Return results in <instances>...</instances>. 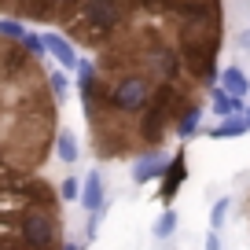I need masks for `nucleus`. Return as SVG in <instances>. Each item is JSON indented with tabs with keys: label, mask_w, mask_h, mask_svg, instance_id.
Returning a JSON list of instances; mask_svg holds the SVG:
<instances>
[{
	"label": "nucleus",
	"mask_w": 250,
	"mask_h": 250,
	"mask_svg": "<svg viewBox=\"0 0 250 250\" xmlns=\"http://www.w3.org/2000/svg\"><path fill=\"white\" fill-rule=\"evenodd\" d=\"M243 114H247V118H250V107H247V110H243Z\"/></svg>",
	"instance_id": "19"
},
{
	"label": "nucleus",
	"mask_w": 250,
	"mask_h": 250,
	"mask_svg": "<svg viewBox=\"0 0 250 250\" xmlns=\"http://www.w3.org/2000/svg\"><path fill=\"white\" fill-rule=\"evenodd\" d=\"M59 96L41 55L0 33V250L26 247L22 225L33 206H59L52 184L33 177L55 144Z\"/></svg>",
	"instance_id": "1"
},
{
	"label": "nucleus",
	"mask_w": 250,
	"mask_h": 250,
	"mask_svg": "<svg viewBox=\"0 0 250 250\" xmlns=\"http://www.w3.org/2000/svg\"><path fill=\"white\" fill-rule=\"evenodd\" d=\"M199 118H203V107H199V103H188L184 114H180L177 125H173V129H177V136H191V133H195V125H199Z\"/></svg>",
	"instance_id": "11"
},
{
	"label": "nucleus",
	"mask_w": 250,
	"mask_h": 250,
	"mask_svg": "<svg viewBox=\"0 0 250 250\" xmlns=\"http://www.w3.org/2000/svg\"><path fill=\"white\" fill-rule=\"evenodd\" d=\"M239 44H243V48H250V33H243V37H239Z\"/></svg>",
	"instance_id": "18"
},
{
	"label": "nucleus",
	"mask_w": 250,
	"mask_h": 250,
	"mask_svg": "<svg viewBox=\"0 0 250 250\" xmlns=\"http://www.w3.org/2000/svg\"><path fill=\"white\" fill-rule=\"evenodd\" d=\"M166 166H169V158H166L158 147H151L147 155H144L140 162H136V169H133V184H147V180L162 177V173H166Z\"/></svg>",
	"instance_id": "4"
},
{
	"label": "nucleus",
	"mask_w": 250,
	"mask_h": 250,
	"mask_svg": "<svg viewBox=\"0 0 250 250\" xmlns=\"http://www.w3.org/2000/svg\"><path fill=\"white\" fill-rule=\"evenodd\" d=\"M228 206H232V199H217V203H213V213H210V225H213V228H225Z\"/></svg>",
	"instance_id": "14"
},
{
	"label": "nucleus",
	"mask_w": 250,
	"mask_h": 250,
	"mask_svg": "<svg viewBox=\"0 0 250 250\" xmlns=\"http://www.w3.org/2000/svg\"><path fill=\"white\" fill-rule=\"evenodd\" d=\"M177 225H180V221H177V213H173V210H166L162 217L155 221V239H169V235L177 232Z\"/></svg>",
	"instance_id": "12"
},
{
	"label": "nucleus",
	"mask_w": 250,
	"mask_h": 250,
	"mask_svg": "<svg viewBox=\"0 0 250 250\" xmlns=\"http://www.w3.org/2000/svg\"><path fill=\"white\" fill-rule=\"evenodd\" d=\"M41 37H44V48L62 62V66H78V62H81V59H78V52H74V44L62 37V33H41Z\"/></svg>",
	"instance_id": "7"
},
{
	"label": "nucleus",
	"mask_w": 250,
	"mask_h": 250,
	"mask_svg": "<svg viewBox=\"0 0 250 250\" xmlns=\"http://www.w3.org/2000/svg\"><path fill=\"white\" fill-rule=\"evenodd\" d=\"M22 44L30 48L33 55H41V59H44V52H48V48H44V37H37V33H26V37H22Z\"/></svg>",
	"instance_id": "16"
},
{
	"label": "nucleus",
	"mask_w": 250,
	"mask_h": 250,
	"mask_svg": "<svg viewBox=\"0 0 250 250\" xmlns=\"http://www.w3.org/2000/svg\"><path fill=\"white\" fill-rule=\"evenodd\" d=\"M210 107H213V114H221V118H232V114H243L247 110V103H243V96H232V92H225V88H210Z\"/></svg>",
	"instance_id": "6"
},
{
	"label": "nucleus",
	"mask_w": 250,
	"mask_h": 250,
	"mask_svg": "<svg viewBox=\"0 0 250 250\" xmlns=\"http://www.w3.org/2000/svg\"><path fill=\"white\" fill-rule=\"evenodd\" d=\"M0 33H4V37L22 41V37H26V26H22V22H15V19H4V22H0Z\"/></svg>",
	"instance_id": "15"
},
{
	"label": "nucleus",
	"mask_w": 250,
	"mask_h": 250,
	"mask_svg": "<svg viewBox=\"0 0 250 250\" xmlns=\"http://www.w3.org/2000/svg\"><path fill=\"white\" fill-rule=\"evenodd\" d=\"M48 81H52V92L59 96V103H62V96H66V74L55 70V74H48Z\"/></svg>",
	"instance_id": "17"
},
{
	"label": "nucleus",
	"mask_w": 250,
	"mask_h": 250,
	"mask_svg": "<svg viewBox=\"0 0 250 250\" xmlns=\"http://www.w3.org/2000/svg\"><path fill=\"white\" fill-rule=\"evenodd\" d=\"M221 88L232 92V96H247L250 92V81H247V74H243L239 66H225V70H221Z\"/></svg>",
	"instance_id": "9"
},
{
	"label": "nucleus",
	"mask_w": 250,
	"mask_h": 250,
	"mask_svg": "<svg viewBox=\"0 0 250 250\" xmlns=\"http://www.w3.org/2000/svg\"><path fill=\"white\" fill-rule=\"evenodd\" d=\"M55 155H59V162H66V166L78 162V136H74L70 129L55 133Z\"/></svg>",
	"instance_id": "10"
},
{
	"label": "nucleus",
	"mask_w": 250,
	"mask_h": 250,
	"mask_svg": "<svg viewBox=\"0 0 250 250\" xmlns=\"http://www.w3.org/2000/svg\"><path fill=\"white\" fill-rule=\"evenodd\" d=\"M184 173H188V155H184V147L173 155V162L166 166V173H162V191H158V199L162 203H173V195H177V188L184 184Z\"/></svg>",
	"instance_id": "3"
},
{
	"label": "nucleus",
	"mask_w": 250,
	"mask_h": 250,
	"mask_svg": "<svg viewBox=\"0 0 250 250\" xmlns=\"http://www.w3.org/2000/svg\"><path fill=\"white\" fill-rule=\"evenodd\" d=\"M59 195H62V203H81V184H78V177H66L59 184Z\"/></svg>",
	"instance_id": "13"
},
{
	"label": "nucleus",
	"mask_w": 250,
	"mask_h": 250,
	"mask_svg": "<svg viewBox=\"0 0 250 250\" xmlns=\"http://www.w3.org/2000/svg\"><path fill=\"white\" fill-rule=\"evenodd\" d=\"M173 103H177V88H173V81H162V85L151 92L147 107L140 110V125H136V136H140L147 147H158L162 133L169 129V125H177V110H173Z\"/></svg>",
	"instance_id": "2"
},
{
	"label": "nucleus",
	"mask_w": 250,
	"mask_h": 250,
	"mask_svg": "<svg viewBox=\"0 0 250 250\" xmlns=\"http://www.w3.org/2000/svg\"><path fill=\"white\" fill-rule=\"evenodd\" d=\"M103 199H107V191H103V177H100V169H92L85 177V188H81V206H85L88 213H100Z\"/></svg>",
	"instance_id": "5"
},
{
	"label": "nucleus",
	"mask_w": 250,
	"mask_h": 250,
	"mask_svg": "<svg viewBox=\"0 0 250 250\" xmlns=\"http://www.w3.org/2000/svg\"><path fill=\"white\" fill-rule=\"evenodd\" d=\"M243 133H250V118L247 114H232V118H225L221 125L210 129L213 140H228V136H243Z\"/></svg>",
	"instance_id": "8"
}]
</instances>
